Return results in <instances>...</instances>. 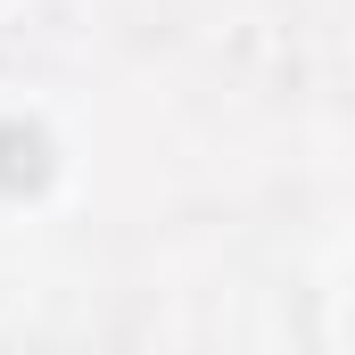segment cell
I'll return each instance as SVG.
<instances>
[{"instance_id":"obj_1","label":"cell","mask_w":355,"mask_h":355,"mask_svg":"<svg viewBox=\"0 0 355 355\" xmlns=\"http://www.w3.org/2000/svg\"><path fill=\"white\" fill-rule=\"evenodd\" d=\"M50 182V132L42 124H0V190L25 198Z\"/></svg>"}]
</instances>
